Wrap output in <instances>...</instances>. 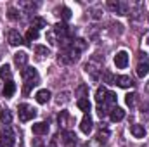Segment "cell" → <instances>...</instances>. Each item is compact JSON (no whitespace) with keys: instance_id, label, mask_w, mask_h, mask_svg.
I'll list each match as a JSON object with an SVG mask.
<instances>
[{"instance_id":"cell-1","label":"cell","mask_w":149,"mask_h":147,"mask_svg":"<svg viewBox=\"0 0 149 147\" xmlns=\"http://www.w3.org/2000/svg\"><path fill=\"white\" fill-rule=\"evenodd\" d=\"M17 111H19V119L21 121H30L37 116V109L30 104H19L17 106Z\"/></svg>"},{"instance_id":"cell-2","label":"cell","mask_w":149,"mask_h":147,"mask_svg":"<svg viewBox=\"0 0 149 147\" xmlns=\"http://www.w3.org/2000/svg\"><path fill=\"white\" fill-rule=\"evenodd\" d=\"M14 142H16V139H14L10 128L9 126L2 128L0 130V147H14Z\"/></svg>"},{"instance_id":"cell-3","label":"cell","mask_w":149,"mask_h":147,"mask_svg":"<svg viewBox=\"0 0 149 147\" xmlns=\"http://www.w3.org/2000/svg\"><path fill=\"white\" fill-rule=\"evenodd\" d=\"M135 73H137L139 78L148 76V73H149V57H148V54L141 52V59H139V64H137V68H135Z\"/></svg>"},{"instance_id":"cell-4","label":"cell","mask_w":149,"mask_h":147,"mask_svg":"<svg viewBox=\"0 0 149 147\" xmlns=\"http://www.w3.org/2000/svg\"><path fill=\"white\" fill-rule=\"evenodd\" d=\"M114 66H116L118 69H125V68L128 66V54H127L125 50L116 52V55H114Z\"/></svg>"},{"instance_id":"cell-5","label":"cell","mask_w":149,"mask_h":147,"mask_svg":"<svg viewBox=\"0 0 149 147\" xmlns=\"http://www.w3.org/2000/svg\"><path fill=\"white\" fill-rule=\"evenodd\" d=\"M21 76H23V80L24 81H35V83H38V73L35 68H30V66H26L24 69H21Z\"/></svg>"},{"instance_id":"cell-6","label":"cell","mask_w":149,"mask_h":147,"mask_svg":"<svg viewBox=\"0 0 149 147\" xmlns=\"http://www.w3.org/2000/svg\"><path fill=\"white\" fill-rule=\"evenodd\" d=\"M7 40H9V43L10 45H14V47H17V45H21V43H26L23 37L19 35V31L17 30H10L9 33H7Z\"/></svg>"},{"instance_id":"cell-7","label":"cell","mask_w":149,"mask_h":147,"mask_svg":"<svg viewBox=\"0 0 149 147\" xmlns=\"http://www.w3.org/2000/svg\"><path fill=\"white\" fill-rule=\"evenodd\" d=\"M92 128H94L92 118H90V114H85V116L81 118V123H80V130H81L85 135H88V133L92 132Z\"/></svg>"},{"instance_id":"cell-8","label":"cell","mask_w":149,"mask_h":147,"mask_svg":"<svg viewBox=\"0 0 149 147\" xmlns=\"http://www.w3.org/2000/svg\"><path fill=\"white\" fill-rule=\"evenodd\" d=\"M31 132H33L35 135H45V133L49 132V123H45V121L33 123V125H31Z\"/></svg>"},{"instance_id":"cell-9","label":"cell","mask_w":149,"mask_h":147,"mask_svg":"<svg viewBox=\"0 0 149 147\" xmlns=\"http://www.w3.org/2000/svg\"><path fill=\"white\" fill-rule=\"evenodd\" d=\"M114 83H116L118 87H121V88H130V87L134 85V81H132V78H130V76H127V74H121V76H116V78H114Z\"/></svg>"},{"instance_id":"cell-10","label":"cell","mask_w":149,"mask_h":147,"mask_svg":"<svg viewBox=\"0 0 149 147\" xmlns=\"http://www.w3.org/2000/svg\"><path fill=\"white\" fill-rule=\"evenodd\" d=\"M14 62L19 66V68H26V64H28V54L26 52H16L14 54Z\"/></svg>"},{"instance_id":"cell-11","label":"cell","mask_w":149,"mask_h":147,"mask_svg":"<svg viewBox=\"0 0 149 147\" xmlns=\"http://www.w3.org/2000/svg\"><path fill=\"white\" fill-rule=\"evenodd\" d=\"M35 99H37L38 104H47L50 101V92L47 88H42V90H38L37 94H35Z\"/></svg>"},{"instance_id":"cell-12","label":"cell","mask_w":149,"mask_h":147,"mask_svg":"<svg viewBox=\"0 0 149 147\" xmlns=\"http://www.w3.org/2000/svg\"><path fill=\"white\" fill-rule=\"evenodd\" d=\"M63 142H64L66 147H71L73 144H76V135H74V132H70V130L63 132Z\"/></svg>"},{"instance_id":"cell-13","label":"cell","mask_w":149,"mask_h":147,"mask_svg":"<svg viewBox=\"0 0 149 147\" xmlns=\"http://www.w3.org/2000/svg\"><path fill=\"white\" fill-rule=\"evenodd\" d=\"M130 133H132L135 139H144L146 128H144V125H132V126H130Z\"/></svg>"},{"instance_id":"cell-14","label":"cell","mask_w":149,"mask_h":147,"mask_svg":"<svg viewBox=\"0 0 149 147\" xmlns=\"http://www.w3.org/2000/svg\"><path fill=\"white\" fill-rule=\"evenodd\" d=\"M109 118H111V121L118 123V121H121L125 118V111L121 109V107H113L111 112H109Z\"/></svg>"},{"instance_id":"cell-15","label":"cell","mask_w":149,"mask_h":147,"mask_svg":"<svg viewBox=\"0 0 149 147\" xmlns=\"http://www.w3.org/2000/svg\"><path fill=\"white\" fill-rule=\"evenodd\" d=\"M57 119H59V126H63V128H68V126L71 125V118H70L68 111H61Z\"/></svg>"},{"instance_id":"cell-16","label":"cell","mask_w":149,"mask_h":147,"mask_svg":"<svg viewBox=\"0 0 149 147\" xmlns=\"http://www.w3.org/2000/svg\"><path fill=\"white\" fill-rule=\"evenodd\" d=\"M0 78L10 81V78H12V69H10L9 64H2V66H0Z\"/></svg>"},{"instance_id":"cell-17","label":"cell","mask_w":149,"mask_h":147,"mask_svg":"<svg viewBox=\"0 0 149 147\" xmlns=\"http://www.w3.org/2000/svg\"><path fill=\"white\" fill-rule=\"evenodd\" d=\"M14 92H16L14 81H12V80H10V81H5V85H3V97H12Z\"/></svg>"},{"instance_id":"cell-18","label":"cell","mask_w":149,"mask_h":147,"mask_svg":"<svg viewBox=\"0 0 149 147\" xmlns=\"http://www.w3.org/2000/svg\"><path fill=\"white\" fill-rule=\"evenodd\" d=\"M106 95H108V90H106L104 87H99L97 92H95V101H97V104H104Z\"/></svg>"},{"instance_id":"cell-19","label":"cell","mask_w":149,"mask_h":147,"mask_svg":"<svg viewBox=\"0 0 149 147\" xmlns=\"http://www.w3.org/2000/svg\"><path fill=\"white\" fill-rule=\"evenodd\" d=\"M76 106H78V109H81L85 114H87V112L90 111V101H88V99H78Z\"/></svg>"},{"instance_id":"cell-20","label":"cell","mask_w":149,"mask_h":147,"mask_svg":"<svg viewBox=\"0 0 149 147\" xmlns=\"http://www.w3.org/2000/svg\"><path fill=\"white\" fill-rule=\"evenodd\" d=\"M70 101V92H59L57 94V99H56V104L57 106H63Z\"/></svg>"},{"instance_id":"cell-21","label":"cell","mask_w":149,"mask_h":147,"mask_svg":"<svg viewBox=\"0 0 149 147\" xmlns=\"http://www.w3.org/2000/svg\"><path fill=\"white\" fill-rule=\"evenodd\" d=\"M35 54H37L38 57H49L50 55V50L47 47H43V45H37L35 47Z\"/></svg>"},{"instance_id":"cell-22","label":"cell","mask_w":149,"mask_h":147,"mask_svg":"<svg viewBox=\"0 0 149 147\" xmlns=\"http://www.w3.org/2000/svg\"><path fill=\"white\" fill-rule=\"evenodd\" d=\"M71 45H73L76 50H80V52H83V50L87 49V42H85L83 38H76V40H73V43H71Z\"/></svg>"},{"instance_id":"cell-23","label":"cell","mask_w":149,"mask_h":147,"mask_svg":"<svg viewBox=\"0 0 149 147\" xmlns=\"http://www.w3.org/2000/svg\"><path fill=\"white\" fill-rule=\"evenodd\" d=\"M33 28H35V30H40V28H47V21H45L43 17H40V16L33 17Z\"/></svg>"},{"instance_id":"cell-24","label":"cell","mask_w":149,"mask_h":147,"mask_svg":"<svg viewBox=\"0 0 149 147\" xmlns=\"http://www.w3.org/2000/svg\"><path fill=\"white\" fill-rule=\"evenodd\" d=\"M37 38H38V30L30 28L28 33H26V43H30V42H33V40H37Z\"/></svg>"},{"instance_id":"cell-25","label":"cell","mask_w":149,"mask_h":147,"mask_svg":"<svg viewBox=\"0 0 149 147\" xmlns=\"http://www.w3.org/2000/svg\"><path fill=\"white\" fill-rule=\"evenodd\" d=\"M87 92H88V87H87V85H80V87L76 88V95H78L80 99H87Z\"/></svg>"},{"instance_id":"cell-26","label":"cell","mask_w":149,"mask_h":147,"mask_svg":"<svg viewBox=\"0 0 149 147\" xmlns=\"http://www.w3.org/2000/svg\"><path fill=\"white\" fill-rule=\"evenodd\" d=\"M135 99H137V95H135V94H128V95H127L125 102H127V106H128L130 109H134V107H135Z\"/></svg>"},{"instance_id":"cell-27","label":"cell","mask_w":149,"mask_h":147,"mask_svg":"<svg viewBox=\"0 0 149 147\" xmlns=\"http://www.w3.org/2000/svg\"><path fill=\"white\" fill-rule=\"evenodd\" d=\"M35 85H38V83H35V81H24V87H23V95H28Z\"/></svg>"},{"instance_id":"cell-28","label":"cell","mask_w":149,"mask_h":147,"mask_svg":"<svg viewBox=\"0 0 149 147\" xmlns=\"http://www.w3.org/2000/svg\"><path fill=\"white\" fill-rule=\"evenodd\" d=\"M114 78L116 76H113L111 71H104V83H109L111 85V83H114Z\"/></svg>"},{"instance_id":"cell-29","label":"cell","mask_w":149,"mask_h":147,"mask_svg":"<svg viewBox=\"0 0 149 147\" xmlns=\"http://www.w3.org/2000/svg\"><path fill=\"white\" fill-rule=\"evenodd\" d=\"M61 16H63L64 21H68V19L71 17V10H70L68 7H61Z\"/></svg>"},{"instance_id":"cell-30","label":"cell","mask_w":149,"mask_h":147,"mask_svg":"<svg viewBox=\"0 0 149 147\" xmlns=\"http://www.w3.org/2000/svg\"><path fill=\"white\" fill-rule=\"evenodd\" d=\"M108 137H109V132H108V130H104V132L101 130V132H99V135H97V140H99V142H106V140H108Z\"/></svg>"},{"instance_id":"cell-31","label":"cell","mask_w":149,"mask_h":147,"mask_svg":"<svg viewBox=\"0 0 149 147\" xmlns=\"http://www.w3.org/2000/svg\"><path fill=\"white\" fill-rule=\"evenodd\" d=\"M114 102H116V94H113V92H108L104 104H114Z\"/></svg>"},{"instance_id":"cell-32","label":"cell","mask_w":149,"mask_h":147,"mask_svg":"<svg viewBox=\"0 0 149 147\" xmlns=\"http://www.w3.org/2000/svg\"><path fill=\"white\" fill-rule=\"evenodd\" d=\"M9 17H10L12 21H16V19H19V12H17L14 7H10V9H9Z\"/></svg>"},{"instance_id":"cell-33","label":"cell","mask_w":149,"mask_h":147,"mask_svg":"<svg viewBox=\"0 0 149 147\" xmlns=\"http://www.w3.org/2000/svg\"><path fill=\"white\" fill-rule=\"evenodd\" d=\"M97 114H99L101 118H104V116L108 114V111H106V106H104V104H99V106H97Z\"/></svg>"},{"instance_id":"cell-34","label":"cell","mask_w":149,"mask_h":147,"mask_svg":"<svg viewBox=\"0 0 149 147\" xmlns=\"http://www.w3.org/2000/svg\"><path fill=\"white\" fill-rule=\"evenodd\" d=\"M47 38H49V43H50V45H56V43H57V42H56V33H54V31H49V33H47Z\"/></svg>"},{"instance_id":"cell-35","label":"cell","mask_w":149,"mask_h":147,"mask_svg":"<svg viewBox=\"0 0 149 147\" xmlns=\"http://www.w3.org/2000/svg\"><path fill=\"white\" fill-rule=\"evenodd\" d=\"M31 146L33 147H45V144H43L42 139H33V140H31Z\"/></svg>"},{"instance_id":"cell-36","label":"cell","mask_w":149,"mask_h":147,"mask_svg":"<svg viewBox=\"0 0 149 147\" xmlns=\"http://www.w3.org/2000/svg\"><path fill=\"white\" fill-rule=\"evenodd\" d=\"M19 7H24V9H35V7H37V3H30V2H21V3H19Z\"/></svg>"},{"instance_id":"cell-37","label":"cell","mask_w":149,"mask_h":147,"mask_svg":"<svg viewBox=\"0 0 149 147\" xmlns=\"http://www.w3.org/2000/svg\"><path fill=\"white\" fill-rule=\"evenodd\" d=\"M2 119H3V123H5V125H9V123H10V112H9V111H5V112L2 114Z\"/></svg>"},{"instance_id":"cell-38","label":"cell","mask_w":149,"mask_h":147,"mask_svg":"<svg viewBox=\"0 0 149 147\" xmlns=\"http://www.w3.org/2000/svg\"><path fill=\"white\" fill-rule=\"evenodd\" d=\"M118 5H120V2H114V0H109V2H108V7H109L111 10H114V12H116Z\"/></svg>"},{"instance_id":"cell-39","label":"cell","mask_w":149,"mask_h":147,"mask_svg":"<svg viewBox=\"0 0 149 147\" xmlns=\"http://www.w3.org/2000/svg\"><path fill=\"white\" fill-rule=\"evenodd\" d=\"M92 17L94 19H101V9H94L92 10Z\"/></svg>"},{"instance_id":"cell-40","label":"cell","mask_w":149,"mask_h":147,"mask_svg":"<svg viewBox=\"0 0 149 147\" xmlns=\"http://www.w3.org/2000/svg\"><path fill=\"white\" fill-rule=\"evenodd\" d=\"M47 147H57V144H56V140H52V142H50V144H49Z\"/></svg>"},{"instance_id":"cell-41","label":"cell","mask_w":149,"mask_h":147,"mask_svg":"<svg viewBox=\"0 0 149 147\" xmlns=\"http://www.w3.org/2000/svg\"><path fill=\"white\" fill-rule=\"evenodd\" d=\"M146 92H149V81H148V85H146Z\"/></svg>"},{"instance_id":"cell-42","label":"cell","mask_w":149,"mask_h":147,"mask_svg":"<svg viewBox=\"0 0 149 147\" xmlns=\"http://www.w3.org/2000/svg\"><path fill=\"white\" fill-rule=\"evenodd\" d=\"M2 114H3V111H2V107H0V119H2Z\"/></svg>"},{"instance_id":"cell-43","label":"cell","mask_w":149,"mask_h":147,"mask_svg":"<svg viewBox=\"0 0 149 147\" xmlns=\"http://www.w3.org/2000/svg\"><path fill=\"white\" fill-rule=\"evenodd\" d=\"M148 43H149V37H148Z\"/></svg>"}]
</instances>
